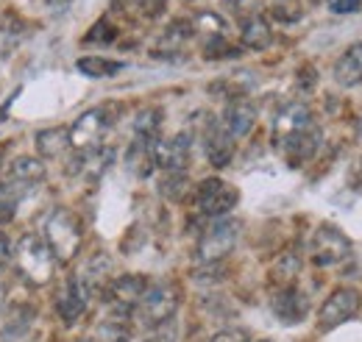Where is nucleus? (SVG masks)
<instances>
[{
  "instance_id": "obj_1",
  "label": "nucleus",
  "mask_w": 362,
  "mask_h": 342,
  "mask_svg": "<svg viewBox=\"0 0 362 342\" xmlns=\"http://www.w3.org/2000/svg\"><path fill=\"white\" fill-rule=\"evenodd\" d=\"M273 145L290 167H304L315 156L320 131L307 103H287L273 120Z\"/></svg>"
},
{
  "instance_id": "obj_2",
  "label": "nucleus",
  "mask_w": 362,
  "mask_h": 342,
  "mask_svg": "<svg viewBox=\"0 0 362 342\" xmlns=\"http://www.w3.org/2000/svg\"><path fill=\"white\" fill-rule=\"evenodd\" d=\"M45 242L56 261H70L78 254L81 245V220L76 217L73 209L59 206L45 223Z\"/></svg>"
},
{
  "instance_id": "obj_3",
  "label": "nucleus",
  "mask_w": 362,
  "mask_h": 342,
  "mask_svg": "<svg viewBox=\"0 0 362 342\" xmlns=\"http://www.w3.org/2000/svg\"><path fill=\"white\" fill-rule=\"evenodd\" d=\"M17 270L20 276L34 284V287H45L47 281L53 278L56 270V256L50 254L47 242L37 234H25L17 242Z\"/></svg>"
},
{
  "instance_id": "obj_4",
  "label": "nucleus",
  "mask_w": 362,
  "mask_h": 342,
  "mask_svg": "<svg viewBox=\"0 0 362 342\" xmlns=\"http://www.w3.org/2000/svg\"><path fill=\"white\" fill-rule=\"evenodd\" d=\"M237 240H240V223L231 217H218L212 225L204 228L198 248H195V256L204 264H215L234 251Z\"/></svg>"
},
{
  "instance_id": "obj_5",
  "label": "nucleus",
  "mask_w": 362,
  "mask_h": 342,
  "mask_svg": "<svg viewBox=\"0 0 362 342\" xmlns=\"http://www.w3.org/2000/svg\"><path fill=\"white\" fill-rule=\"evenodd\" d=\"M176 309H179V290L173 284H153L136 303V317L148 329H159L173 320Z\"/></svg>"
},
{
  "instance_id": "obj_6",
  "label": "nucleus",
  "mask_w": 362,
  "mask_h": 342,
  "mask_svg": "<svg viewBox=\"0 0 362 342\" xmlns=\"http://www.w3.org/2000/svg\"><path fill=\"white\" fill-rule=\"evenodd\" d=\"M112 114H109V109H90V112H84L73 126H70V148H76L78 153H92V151H98L100 148V142H103V136H106V131L112 129Z\"/></svg>"
},
{
  "instance_id": "obj_7",
  "label": "nucleus",
  "mask_w": 362,
  "mask_h": 342,
  "mask_svg": "<svg viewBox=\"0 0 362 342\" xmlns=\"http://www.w3.org/2000/svg\"><path fill=\"white\" fill-rule=\"evenodd\" d=\"M310 254L317 267H334L340 261L351 256V240L337 228V225H317V231L313 234V245Z\"/></svg>"
},
{
  "instance_id": "obj_8",
  "label": "nucleus",
  "mask_w": 362,
  "mask_h": 342,
  "mask_svg": "<svg viewBox=\"0 0 362 342\" xmlns=\"http://www.w3.org/2000/svg\"><path fill=\"white\" fill-rule=\"evenodd\" d=\"M237 201H240L237 187H231L223 178H206V181H201L198 189H195V204H198V209L206 214V217H215V220H218V217H226V214L237 206Z\"/></svg>"
},
{
  "instance_id": "obj_9",
  "label": "nucleus",
  "mask_w": 362,
  "mask_h": 342,
  "mask_svg": "<svg viewBox=\"0 0 362 342\" xmlns=\"http://www.w3.org/2000/svg\"><path fill=\"white\" fill-rule=\"evenodd\" d=\"M360 293L354 287H340L334 290L329 298L323 300V306L317 309V329L320 331H332L343 323H349L357 312H360Z\"/></svg>"
},
{
  "instance_id": "obj_10",
  "label": "nucleus",
  "mask_w": 362,
  "mask_h": 342,
  "mask_svg": "<svg viewBox=\"0 0 362 342\" xmlns=\"http://www.w3.org/2000/svg\"><path fill=\"white\" fill-rule=\"evenodd\" d=\"M192 156V139L189 134H176L170 139L153 142V162L165 172H184Z\"/></svg>"
},
{
  "instance_id": "obj_11",
  "label": "nucleus",
  "mask_w": 362,
  "mask_h": 342,
  "mask_svg": "<svg viewBox=\"0 0 362 342\" xmlns=\"http://www.w3.org/2000/svg\"><path fill=\"white\" fill-rule=\"evenodd\" d=\"M148 278L139 276V273H126V276H117L109 281V298L115 303L117 312H132L136 309V303L142 300V295L148 293Z\"/></svg>"
},
{
  "instance_id": "obj_12",
  "label": "nucleus",
  "mask_w": 362,
  "mask_h": 342,
  "mask_svg": "<svg viewBox=\"0 0 362 342\" xmlns=\"http://www.w3.org/2000/svg\"><path fill=\"white\" fill-rule=\"evenodd\" d=\"M273 306V314L284 323V326H296V323H301L304 317H307V312H310V298H307V293H301L296 284L293 287H281L271 300Z\"/></svg>"
},
{
  "instance_id": "obj_13",
  "label": "nucleus",
  "mask_w": 362,
  "mask_h": 342,
  "mask_svg": "<svg viewBox=\"0 0 362 342\" xmlns=\"http://www.w3.org/2000/svg\"><path fill=\"white\" fill-rule=\"evenodd\" d=\"M87 306H90V287L84 284V278H70V281L64 284L59 300H56V309H59L62 320H64L67 326H73L76 320L84 317Z\"/></svg>"
},
{
  "instance_id": "obj_14",
  "label": "nucleus",
  "mask_w": 362,
  "mask_h": 342,
  "mask_svg": "<svg viewBox=\"0 0 362 342\" xmlns=\"http://www.w3.org/2000/svg\"><path fill=\"white\" fill-rule=\"evenodd\" d=\"M204 148H206V159L215 167H228V162L234 156V136L223 129V123L209 120L204 126Z\"/></svg>"
},
{
  "instance_id": "obj_15",
  "label": "nucleus",
  "mask_w": 362,
  "mask_h": 342,
  "mask_svg": "<svg viewBox=\"0 0 362 342\" xmlns=\"http://www.w3.org/2000/svg\"><path fill=\"white\" fill-rule=\"evenodd\" d=\"M42 181H45V165H42V159L17 156V159L8 162V167H6V187L28 189V187L42 184Z\"/></svg>"
},
{
  "instance_id": "obj_16",
  "label": "nucleus",
  "mask_w": 362,
  "mask_h": 342,
  "mask_svg": "<svg viewBox=\"0 0 362 342\" xmlns=\"http://www.w3.org/2000/svg\"><path fill=\"white\" fill-rule=\"evenodd\" d=\"M254 123H257V106L251 100H245V98H234L226 106V112H223V129L234 139L248 136L251 129H254Z\"/></svg>"
},
{
  "instance_id": "obj_17",
  "label": "nucleus",
  "mask_w": 362,
  "mask_h": 342,
  "mask_svg": "<svg viewBox=\"0 0 362 342\" xmlns=\"http://www.w3.org/2000/svg\"><path fill=\"white\" fill-rule=\"evenodd\" d=\"M25 37H28V23L14 11H3L0 14V56H8L11 50H17Z\"/></svg>"
},
{
  "instance_id": "obj_18",
  "label": "nucleus",
  "mask_w": 362,
  "mask_h": 342,
  "mask_svg": "<svg viewBox=\"0 0 362 342\" xmlns=\"http://www.w3.org/2000/svg\"><path fill=\"white\" fill-rule=\"evenodd\" d=\"M334 81L340 86L362 84V42L351 45L334 64Z\"/></svg>"
},
{
  "instance_id": "obj_19",
  "label": "nucleus",
  "mask_w": 362,
  "mask_h": 342,
  "mask_svg": "<svg viewBox=\"0 0 362 342\" xmlns=\"http://www.w3.org/2000/svg\"><path fill=\"white\" fill-rule=\"evenodd\" d=\"M31 326H34V309L31 306H11V312H8L6 323H3L0 337H3V342H17L23 340V337H28Z\"/></svg>"
},
{
  "instance_id": "obj_20",
  "label": "nucleus",
  "mask_w": 362,
  "mask_h": 342,
  "mask_svg": "<svg viewBox=\"0 0 362 342\" xmlns=\"http://www.w3.org/2000/svg\"><path fill=\"white\" fill-rule=\"evenodd\" d=\"M240 40H243L245 47H251V50H265V47H271L273 31H271V25H268V20H265L262 14H251V17L243 23Z\"/></svg>"
},
{
  "instance_id": "obj_21",
  "label": "nucleus",
  "mask_w": 362,
  "mask_h": 342,
  "mask_svg": "<svg viewBox=\"0 0 362 342\" xmlns=\"http://www.w3.org/2000/svg\"><path fill=\"white\" fill-rule=\"evenodd\" d=\"M37 151L45 159H59L70 151V131L56 126V129H45L37 134Z\"/></svg>"
},
{
  "instance_id": "obj_22",
  "label": "nucleus",
  "mask_w": 362,
  "mask_h": 342,
  "mask_svg": "<svg viewBox=\"0 0 362 342\" xmlns=\"http://www.w3.org/2000/svg\"><path fill=\"white\" fill-rule=\"evenodd\" d=\"M76 67L90 76V78H112L123 70V61H115V59H103V56H84L76 61Z\"/></svg>"
},
{
  "instance_id": "obj_23",
  "label": "nucleus",
  "mask_w": 362,
  "mask_h": 342,
  "mask_svg": "<svg viewBox=\"0 0 362 342\" xmlns=\"http://www.w3.org/2000/svg\"><path fill=\"white\" fill-rule=\"evenodd\" d=\"M153 142H145V139H134L132 148H129V167L136 172V175H151L153 170Z\"/></svg>"
},
{
  "instance_id": "obj_24",
  "label": "nucleus",
  "mask_w": 362,
  "mask_h": 342,
  "mask_svg": "<svg viewBox=\"0 0 362 342\" xmlns=\"http://www.w3.org/2000/svg\"><path fill=\"white\" fill-rule=\"evenodd\" d=\"M159 126H162V112L153 109V106L142 109L134 120V139L156 142V139H159Z\"/></svg>"
},
{
  "instance_id": "obj_25",
  "label": "nucleus",
  "mask_w": 362,
  "mask_h": 342,
  "mask_svg": "<svg viewBox=\"0 0 362 342\" xmlns=\"http://www.w3.org/2000/svg\"><path fill=\"white\" fill-rule=\"evenodd\" d=\"M298 270H301V259L296 256V254H284V256L273 264V270H271L273 284H279V290H281V287H293Z\"/></svg>"
},
{
  "instance_id": "obj_26",
  "label": "nucleus",
  "mask_w": 362,
  "mask_h": 342,
  "mask_svg": "<svg viewBox=\"0 0 362 342\" xmlns=\"http://www.w3.org/2000/svg\"><path fill=\"white\" fill-rule=\"evenodd\" d=\"M129 312H117L115 317H106L98 326V340L100 342H126L129 340V323H126Z\"/></svg>"
},
{
  "instance_id": "obj_27",
  "label": "nucleus",
  "mask_w": 362,
  "mask_h": 342,
  "mask_svg": "<svg viewBox=\"0 0 362 342\" xmlns=\"http://www.w3.org/2000/svg\"><path fill=\"white\" fill-rule=\"evenodd\" d=\"M159 192L168 201H181L189 192V181H187L184 172H165V178L159 181Z\"/></svg>"
},
{
  "instance_id": "obj_28",
  "label": "nucleus",
  "mask_w": 362,
  "mask_h": 342,
  "mask_svg": "<svg viewBox=\"0 0 362 342\" xmlns=\"http://www.w3.org/2000/svg\"><path fill=\"white\" fill-rule=\"evenodd\" d=\"M14 214H17V195L11 192V187L3 184V187H0V225L11 223Z\"/></svg>"
},
{
  "instance_id": "obj_29",
  "label": "nucleus",
  "mask_w": 362,
  "mask_h": 342,
  "mask_svg": "<svg viewBox=\"0 0 362 342\" xmlns=\"http://www.w3.org/2000/svg\"><path fill=\"white\" fill-rule=\"evenodd\" d=\"M117 37V31L109 25V20H98L95 25H92V31L87 34V42H112Z\"/></svg>"
},
{
  "instance_id": "obj_30",
  "label": "nucleus",
  "mask_w": 362,
  "mask_h": 342,
  "mask_svg": "<svg viewBox=\"0 0 362 342\" xmlns=\"http://www.w3.org/2000/svg\"><path fill=\"white\" fill-rule=\"evenodd\" d=\"M326 6L334 14H357L362 8V0H326Z\"/></svg>"
},
{
  "instance_id": "obj_31",
  "label": "nucleus",
  "mask_w": 362,
  "mask_h": 342,
  "mask_svg": "<svg viewBox=\"0 0 362 342\" xmlns=\"http://www.w3.org/2000/svg\"><path fill=\"white\" fill-rule=\"evenodd\" d=\"M212 342H245V334L243 331H234V329H228V331H221V334H215Z\"/></svg>"
},
{
  "instance_id": "obj_32",
  "label": "nucleus",
  "mask_w": 362,
  "mask_h": 342,
  "mask_svg": "<svg viewBox=\"0 0 362 342\" xmlns=\"http://www.w3.org/2000/svg\"><path fill=\"white\" fill-rule=\"evenodd\" d=\"M8 261V240L0 234V267Z\"/></svg>"
},
{
  "instance_id": "obj_33",
  "label": "nucleus",
  "mask_w": 362,
  "mask_h": 342,
  "mask_svg": "<svg viewBox=\"0 0 362 342\" xmlns=\"http://www.w3.org/2000/svg\"><path fill=\"white\" fill-rule=\"evenodd\" d=\"M45 3L50 6V8H53V11H64V8H67L73 0H45Z\"/></svg>"
},
{
  "instance_id": "obj_34",
  "label": "nucleus",
  "mask_w": 362,
  "mask_h": 342,
  "mask_svg": "<svg viewBox=\"0 0 362 342\" xmlns=\"http://www.w3.org/2000/svg\"><path fill=\"white\" fill-rule=\"evenodd\" d=\"M3 303H6V284H3V278H0V309H3Z\"/></svg>"
},
{
  "instance_id": "obj_35",
  "label": "nucleus",
  "mask_w": 362,
  "mask_h": 342,
  "mask_svg": "<svg viewBox=\"0 0 362 342\" xmlns=\"http://www.w3.org/2000/svg\"><path fill=\"white\" fill-rule=\"evenodd\" d=\"M3 151H6V148H0V159H3Z\"/></svg>"
},
{
  "instance_id": "obj_36",
  "label": "nucleus",
  "mask_w": 362,
  "mask_h": 342,
  "mask_svg": "<svg viewBox=\"0 0 362 342\" xmlns=\"http://www.w3.org/2000/svg\"><path fill=\"white\" fill-rule=\"evenodd\" d=\"M257 342H271V340H257Z\"/></svg>"
}]
</instances>
